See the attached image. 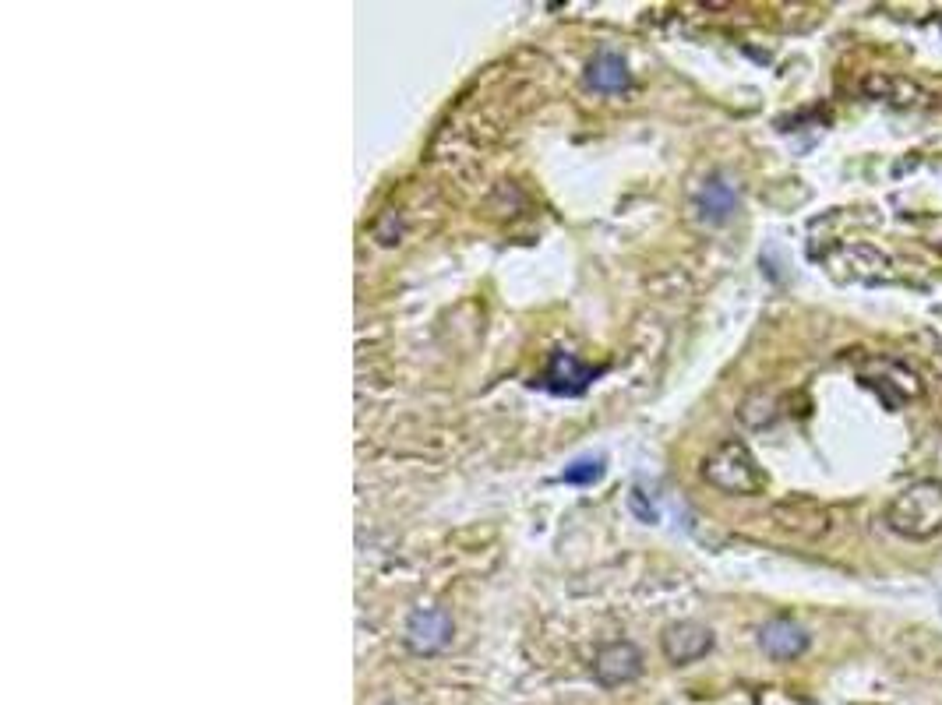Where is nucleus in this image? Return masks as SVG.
I'll list each match as a JSON object with an SVG mask.
<instances>
[{
  "label": "nucleus",
  "mask_w": 942,
  "mask_h": 705,
  "mask_svg": "<svg viewBox=\"0 0 942 705\" xmlns=\"http://www.w3.org/2000/svg\"><path fill=\"white\" fill-rule=\"evenodd\" d=\"M660 646H664L667 660L678 663V667H685V663H696V660H703V656L710 653V649H713V631L703 628V624H696V621H678V624H671V628L664 631Z\"/></svg>",
  "instance_id": "nucleus-5"
},
{
  "label": "nucleus",
  "mask_w": 942,
  "mask_h": 705,
  "mask_svg": "<svg viewBox=\"0 0 942 705\" xmlns=\"http://www.w3.org/2000/svg\"><path fill=\"white\" fill-rule=\"evenodd\" d=\"M600 371H604V367L583 364L569 349H554L551 364H547L544 378H540V388H547L551 395H569V399H576V395H583L586 388H590L593 378H600Z\"/></svg>",
  "instance_id": "nucleus-3"
},
{
  "label": "nucleus",
  "mask_w": 942,
  "mask_h": 705,
  "mask_svg": "<svg viewBox=\"0 0 942 705\" xmlns=\"http://www.w3.org/2000/svg\"><path fill=\"white\" fill-rule=\"evenodd\" d=\"M759 649L770 660H798L808 649V631L791 617H773L759 628Z\"/></svg>",
  "instance_id": "nucleus-6"
},
{
  "label": "nucleus",
  "mask_w": 942,
  "mask_h": 705,
  "mask_svg": "<svg viewBox=\"0 0 942 705\" xmlns=\"http://www.w3.org/2000/svg\"><path fill=\"white\" fill-rule=\"evenodd\" d=\"M703 480L724 494H759L766 487V473L741 441H724L703 462Z\"/></svg>",
  "instance_id": "nucleus-2"
},
{
  "label": "nucleus",
  "mask_w": 942,
  "mask_h": 705,
  "mask_svg": "<svg viewBox=\"0 0 942 705\" xmlns=\"http://www.w3.org/2000/svg\"><path fill=\"white\" fill-rule=\"evenodd\" d=\"M600 476H604V455H579L576 462H569V466L561 469L558 480L572 483V487H590Z\"/></svg>",
  "instance_id": "nucleus-10"
},
{
  "label": "nucleus",
  "mask_w": 942,
  "mask_h": 705,
  "mask_svg": "<svg viewBox=\"0 0 942 705\" xmlns=\"http://www.w3.org/2000/svg\"><path fill=\"white\" fill-rule=\"evenodd\" d=\"M643 670V656L632 642H611L597 653V663H593V674L604 688H618V684H628L632 677H639Z\"/></svg>",
  "instance_id": "nucleus-7"
},
{
  "label": "nucleus",
  "mask_w": 942,
  "mask_h": 705,
  "mask_svg": "<svg viewBox=\"0 0 942 705\" xmlns=\"http://www.w3.org/2000/svg\"><path fill=\"white\" fill-rule=\"evenodd\" d=\"M586 85L597 92H625L628 85H632V75H628L625 60L618 57V53L611 50H600L597 57L586 64Z\"/></svg>",
  "instance_id": "nucleus-9"
},
{
  "label": "nucleus",
  "mask_w": 942,
  "mask_h": 705,
  "mask_svg": "<svg viewBox=\"0 0 942 705\" xmlns=\"http://www.w3.org/2000/svg\"><path fill=\"white\" fill-rule=\"evenodd\" d=\"M886 526L907 540H928L942 529V483L918 480L904 487L886 508Z\"/></svg>",
  "instance_id": "nucleus-1"
},
{
  "label": "nucleus",
  "mask_w": 942,
  "mask_h": 705,
  "mask_svg": "<svg viewBox=\"0 0 942 705\" xmlns=\"http://www.w3.org/2000/svg\"><path fill=\"white\" fill-rule=\"evenodd\" d=\"M738 212V187L731 184L727 177H710L696 194V216L703 219L706 226H724L727 219Z\"/></svg>",
  "instance_id": "nucleus-8"
},
{
  "label": "nucleus",
  "mask_w": 942,
  "mask_h": 705,
  "mask_svg": "<svg viewBox=\"0 0 942 705\" xmlns=\"http://www.w3.org/2000/svg\"><path fill=\"white\" fill-rule=\"evenodd\" d=\"M452 642V617L438 607H417L406 621V646L413 653H438Z\"/></svg>",
  "instance_id": "nucleus-4"
}]
</instances>
